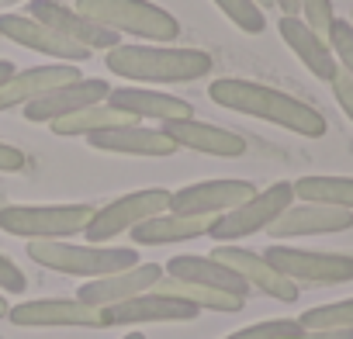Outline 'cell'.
<instances>
[{
  "mask_svg": "<svg viewBox=\"0 0 353 339\" xmlns=\"http://www.w3.org/2000/svg\"><path fill=\"white\" fill-rule=\"evenodd\" d=\"M80 80V66L73 63H49V66H28V70H14V76H8L0 83V111H11V107H25L35 97Z\"/></svg>",
  "mask_w": 353,
  "mask_h": 339,
  "instance_id": "ffe728a7",
  "label": "cell"
},
{
  "mask_svg": "<svg viewBox=\"0 0 353 339\" xmlns=\"http://www.w3.org/2000/svg\"><path fill=\"white\" fill-rule=\"evenodd\" d=\"M212 4L246 35H260L267 28V18H263V11L253 4V0H212Z\"/></svg>",
  "mask_w": 353,
  "mask_h": 339,
  "instance_id": "f1b7e54d",
  "label": "cell"
},
{
  "mask_svg": "<svg viewBox=\"0 0 353 339\" xmlns=\"http://www.w3.org/2000/svg\"><path fill=\"white\" fill-rule=\"evenodd\" d=\"M135 118H128L125 111L111 107V104H90L83 111H73L66 118H56L49 121L52 135H63V138H73V135H94V132H108V128H121V125H132Z\"/></svg>",
  "mask_w": 353,
  "mask_h": 339,
  "instance_id": "484cf974",
  "label": "cell"
},
{
  "mask_svg": "<svg viewBox=\"0 0 353 339\" xmlns=\"http://www.w3.org/2000/svg\"><path fill=\"white\" fill-rule=\"evenodd\" d=\"M14 70H18V66H14L11 59H0V83H4L8 76H14Z\"/></svg>",
  "mask_w": 353,
  "mask_h": 339,
  "instance_id": "74e56055",
  "label": "cell"
},
{
  "mask_svg": "<svg viewBox=\"0 0 353 339\" xmlns=\"http://www.w3.org/2000/svg\"><path fill=\"white\" fill-rule=\"evenodd\" d=\"M212 256L222 260L225 267H232L250 287H256L260 294H267V298H274V301L291 305V301H298V294H301V287H298L294 280H288L284 274H277V270L263 260V253L243 249V246H236V243H219Z\"/></svg>",
  "mask_w": 353,
  "mask_h": 339,
  "instance_id": "5bb4252c",
  "label": "cell"
},
{
  "mask_svg": "<svg viewBox=\"0 0 353 339\" xmlns=\"http://www.w3.org/2000/svg\"><path fill=\"white\" fill-rule=\"evenodd\" d=\"M0 35L11 39L14 45L21 49H32V52H42L49 56L52 63H87L90 59V49L63 39L59 32H52L49 25L28 18V14H0Z\"/></svg>",
  "mask_w": 353,
  "mask_h": 339,
  "instance_id": "7c38bea8",
  "label": "cell"
},
{
  "mask_svg": "<svg viewBox=\"0 0 353 339\" xmlns=\"http://www.w3.org/2000/svg\"><path fill=\"white\" fill-rule=\"evenodd\" d=\"M159 294H170V298H181L188 305H194L198 311H219V315H236L246 308V298H236V294H225V291H215V287H201V284H191V280H176V277H159L156 287Z\"/></svg>",
  "mask_w": 353,
  "mask_h": 339,
  "instance_id": "d4e9b609",
  "label": "cell"
},
{
  "mask_svg": "<svg viewBox=\"0 0 353 339\" xmlns=\"http://www.w3.org/2000/svg\"><path fill=\"white\" fill-rule=\"evenodd\" d=\"M298 18L322 39H329V28H332V0H298Z\"/></svg>",
  "mask_w": 353,
  "mask_h": 339,
  "instance_id": "1f68e13d",
  "label": "cell"
},
{
  "mask_svg": "<svg viewBox=\"0 0 353 339\" xmlns=\"http://www.w3.org/2000/svg\"><path fill=\"white\" fill-rule=\"evenodd\" d=\"M256 187L250 181L239 177H219V181H201V184H188L181 191H170V205L166 212L173 215H205L215 218L236 205H243L246 198H253Z\"/></svg>",
  "mask_w": 353,
  "mask_h": 339,
  "instance_id": "9c48e42d",
  "label": "cell"
},
{
  "mask_svg": "<svg viewBox=\"0 0 353 339\" xmlns=\"http://www.w3.org/2000/svg\"><path fill=\"white\" fill-rule=\"evenodd\" d=\"M291 205H294V187L288 181H277V184L256 191L253 198H246L243 205L215 215L208 225V236L215 243H236V239L267 232L277 222V215H284V208H291Z\"/></svg>",
  "mask_w": 353,
  "mask_h": 339,
  "instance_id": "8992f818",
  "label": "cell"
},
{
  "mask_svg": "<svg viewBox=\"0 0 353 339\" xmlns=\"http://www.w3.org/2000/svg\"><path fill=\"white\" fill-rule=\"evenodd\" d=\"M301 322L298 318H267L256 325H246L239 332H229L225 339H301Z\"/></svg>",
  "mask_w": 353,
  "mask_h": 339,
  "instance_id": "f546056e",
  "label": "cell"
},
{
  "mask_svg": "<svg viewBox=\"0 0 353 339\" xmlns=\"http://www.w3.org/2000/svg\"><path fill=\"white\" fill-rule=\"evenodd\" d=\"M277 32H281V39L288 42V49L301 59V66L312 73V76H319V80H332L336 76V56H332V49H329V42L322 39V35H315L298 14H281V21H277Z\"/></svg>",
  "mask_w": 353,
  "mask_h": 339,
  "instance_id": "603a6c76",
  "label": "cell"
},
{
  "mask_svg": "<svg viewBox=\"0 0 353 339\" xmlns=\"http://www.w3.org/2000/svg\"><path fill=\"white\" fill-rule=\"evenodd\" d=\"M28 18L49 25L52 32H59L63 39H70V42L90 49V52H94V49H104V52H108V49L121 45L114 32H108L104 25L90 21V18L80 14L77 8L59 4V0H32V4H28Z\"/></svg>",
  "mask_w": 353,
  "mask_h": 339,
  "instance_id": "4fadbf2b",
  "label": "cell"
},
{
  "mask_svg": "<svg viewBox=\"0 0 353 339\" xmlns=\"http://www.w3.org/2000/svg\"><path fill=\"white\" fill-rule=\"evenodd\" d=\"M208 225H212V218H205V215L163 212V215H152L142 225H135L128 236L135 246H170V243H188V239L208 236Z\"/></svg>",
  "mask_w": 353,
  "mask_h": 339,
  "instance_id": "cb8c5ba5",
  "label": "cell"
},
{
  "mask_svg": "<svg viewBox=\"0 0 353 339\" xmlns=\"http://www.w3.org/2000/svg\"><path fill=\"white\" fill-rule=\"evenodd\" d=\"M25 166H28L25 149H18L11 142H0V174H21Z\"/></svg>",
  "mask_w": 353,
  "mask_h": 339,
  "instance_id": "e575fe53",
  "label": "cell"
},
{
  "mask_svg": "<svg viewBox=\"0 0 353 339\" xmlns=\"http://www.w3.org/2000/svg\"><path fill=\"white\" fill-rule=\"evenodd\" d=\"M104 66L114 76L135 83H194L215 70L212 52L205 49H181V45H114L104 52Z\"/></svg>",
  "mask_w": 353,
  "mask_h": 339,
  "instance_id": "7a4b0ae2",
  "label": "cell"
},
{
  "mask_svg": "<svg viewBox=\"0 0 353 339\" xmlns=\"http://www.w3.org/2000/svg\"><path fill=\"white\" fill-rule=\"evenodd\" d=\"M253 4H256L260 11H267V8H274V0H253Z\"/></svg>",
  "mask_w": 353,
  "mask_h": 339,
  "instance_id": "ab89813d",
  "label": "cell"
},
{
  "mask_svg": "<svg viewBox=\"0 0 353 339\" xmlns=\"http://www.w3.org/2000/svg\"><path fill=\"white\" fill-rule=\"evenodd\" d=\"M329 49L336 56V66L353 80V25L343 21V18H332V28H329Z\"/></svg>",
  "mask_w": 353,
  "mask_h": 339,
  "instance_id": "4dcf8cb0",
  "label": "cell"
},
{
  "mask_svg": "<svg viewBox=\"0 0 353 339\" xmlns=\"http://www.w3.org/2000/svg\"><path fill=\"white\" fill-rule=\"evenodd\" d=\"M28 260H35L46 270L83 277V280L108 277V274H118V270H128V267L142 263L135 246H94V243L77 246V243H66V239H35V243H28Z\"/></svg>",
  "mask_w": 353,
  "mask_h": 339,
  "instance_id": "3957f363",
  "label": "cell"
},
{
  "mask_svg": "<svg viewBox=\"0 0 353 339\" xmlns=\"http://www.w3.org/2000/svg\"><path fill=\"white\" fill-rule=\"evenodd\" d=\"M121 339H145V336H142V332L135 329V332H128V336H121Z\"/></svg>",
  "mask_w": 353,
  "mask_h": 339,
  "instance_id": "60d3db41",
  "label": "cell"
},
{
  "mask_svg": "<svg viewBox=\"0 0 353 339\" xmlns=\"http://www.w3.org/2000/svg\"><path fill=\"white\" fill-rule=\"evenodd\" d=\"M350 25H353V11H350Z\"/></svg>",
  "mask_w": 353,
  "mask_h": 339,
  "instance_id": "b9f144b4",
  "label": "cell"
},
{
  "mask_svg": "<svg viewBox=\"0 0 353 339\" xmlns=\"http://www.w3.org/2000/svg\"><path fill=\"white\" fill-rule=\"evenodd\" d=\"M176 149H191V152H205V156H219V159H239L246 156V138L232 128L212 125V121H198V118H184V121H166L159 125Z\"/></svg>",
  "mask_w": 353,
  "mask_h": 339,
  "instance_id": "ac0fdd59",
  "label": "cell"
},
{
  "mask_svg": "<svg viewBox=\"0 0 353 339\" xmlns=\"http://www.w3.org/2000/svg\"><path fill=\"white\" fill-rule=\"evenodd\" d=\"M25 287H28L25 270H21L8 253H0V291H8V294H21Z\"/></svg>",
  "mask_w": 353,
  "mask_h": 339,
  "instance_id": "d6a6232c",
  "label": "cell"
},
{
  "mask_svg": "<svg viewBox=\"0 0 353 339\" xmlns=\"http://www.w3.org/2000/svg\"><path fill=\"white\" fill-rule=\"evenodd\" d=\"M329 87H332V97H336V104L343 107V114L353 121V80H350L343 70H336V76L329 80Z\"/></svg>",
  "mask_w": 353,
  "mask_h": 339,
  "instance_id": "836d02e7",
  "label": "cell"
},
{
  "mask_svg": "<svg viewBox=\"0 0 353 339\" xmlns=\"http://www.w3.org/2000/svg\"><path fill=\"white\" fill-rule=\"evenodd\" d=\"M166 205H170L166 187H142V191L121 194V198L108 201L104 208H94V215L83 229V239L94 243V246H108L114 236L132 232L135 225H142L152 215H163Z\"/></svg>",
  "mask_w": 353,
  "mask_h": 339,
  "instance_id": "52a82bcc",
  "label": "cell"
},
{
  "mask_svg": "<svg viewBox=\"0 0 353 339\" xmlns=\"http://www.w3.org/2000/svg\"><path fill=\"white\" fill-rule=\"evenodd\" d=\"M263 260L294 284H350L353 280V256L346 253H315L274 243Z\"/></svg>",
  "mask_w": 353,
  "mask_h": 339,
  "instance_id": "ba28073f",
  "label": "cell"
},
{
  "mask_svg": "<svg viewBox=\"0 0 353 339\" xmlns=\"http://www.w3.org/2000/svg\"><path fill=\"white\" fill-rule=\"evenodd\" d=\"M108 80L101 76H80V80H70L42 97H35L32 104H25V118L28 121H39V125H49L56 118H66L73 111H83L90 104H101L108 97Z\"/></svg>",
  "mask_w": 353,
  "mask_h": 339,
  "instance_id": "e0dca14e",
  "label": "cell"
},
{
  "mask_svg": "<svg viewBox=\"0 0 353 339\" xmlns=\"http://www.w3.org/2000/svg\"><path fill=\"white\" fill-rule=\"evenodd\" d=\"M201 311L181 298H170L159 291H145L135 294L128 301H118L111 308H101V329L111 325H149V322H191Z\"/></svg>",
  "mask_w": 353,
  "mask_h": 339,
  "instance_id": "8fae6325",
  "label": "cell"
},
{
  "mask_svg": "<svg viewBox=\"0 0 353 339\" xmlns=\"http://www.w3.org/2000/svg\"><path fill=\"white\" fill-rule=\"evenodd\" d=\"M8 311H11V301L4 298V291H0V318H8Z\"/></svg>",
  "mask_w": 353,
  "mask_h": 339,
  "instance_id": "f35d334b",
  "label": "cell"
},
{
  "mask_svg": "<svg viewBox=\"0 0 353 339\" xmlns=\"http://www.w3.org/2000/svg\"><path fill=\"white\" fill-rule=\"evenodd\" d=\"M298 322H301V329H353V298L315 305V308L301 311Z\"/></svg>",
  "mask_w": 353,
  "mask_h": 339,
  "instance_id": "83f0119b",
  "label": "cell"
},
{
  "mask_svg": "<svg viewBox=\"0 0 353 339\" xmlns=\"http://www.w3.org/2000/svg\"><path fill=\"white\" fill-rule=\"evenodd\" d=\"M8 318L18 329H101V311L77 298H35L11 305Z\"/></svg>",
  "mask_w": 353,
  "mask_h": 339,
  "instance_id": "30bf717a",
  "label": "cell"
},
{
  "mask_svg": "<svg viewBox=\"0 0 353 339\" xmlns=\"http://www.w3.org/2000/svg\"><path fill=\"white\" fill-rule=\"evenodd\" d=\"M104 104L125 111L128 118L135 121H184V118H194V107L191 101L176 97V94H163V90H152V87H111Z\"/></svg>",
  "mask_w": 353,
  "mask_h": 339,
  "instance_id": "9a60e30c",
  "label": "cell"
},
{
  "mask_svg": "<svg viewBox=\"0 0 353 339\" xmlns=\"http://www.w3.org/2000/svg\"><path fill=\"white\" fill-rule=\"evenodd\" d=\"M346 229H353V212L301 201V205L284 208V215H277V222L267 232L277 243H284V239H298V236H332V232H346Z\"/></svg>",
  "mask_w": 353,
  "mask_h": 339,
  "instance_id": "d6986e66",
  "label": "cell"
},
{
  "mask_svg": "<svg viewBox=\"0 0 353 339\" xmlns=\"http://www.w3.org/2000/svg\"><path fill=\"white\" fill-rule=\"evenodd\" d=\"M208 97L225 107V111H236V114H250V118H260V121H270L277 128H288L301 138H322L329 132V121L319 107L277 90V87H267V83H256V80H243V76H219L208 83Z\"/></svg>",
  "mask_w": 353,
  "mask_h": 339,
  "instance_id": "6da1fadb",
  "label": "cell"
},
{
  "mask_svg": "<svg viewBox=\"0 0 353 339\" xmlns=\"http://www.w3.org/2000/svg\"><path fill=\"white\" fill-rule=\"evenodd\" d=\"M94 205H4L0 232L18 239H70L87 229Z\"/></svg>",
  "mask_w": 353,
  "mask_h": 339,
  "instance_id": "5b68a950",
  "label": "cell"
},
{
  "mask_svg": "<svg viewBox=\"0 0 353 339\" xmlns=\"http://www.w3.org/2000/svg\"><path fill=\"white\" fill-rule=\"evenodd\" d=\"M163 277V267L159 263H135L128 270H118V274H108V277H94L87 280L80 291H77V301L90 305V308H111L118 301H128L135 294H145L156 287V280Z\"/></svg>",
  "mask_w": 353,
  "mask_h": 339,
  "instance_id": "2e32d148",
  "label": "cell"
},
{
  "mask_svg": "<svg viewBox=\"0 0 353 339\" xmlns=\"http://www.w3.org/2000/svg\"><path fill=\"white\" fill-rule=\"evenodd\" d=\"M87 142L101 152H114V156H145V159H166L176 152V142L163 132V128H145L139 121L121 125V128H108V132H94L87 135Z\"/></svg>",
  "mask_w": 353,
  "mask_h": 339,
  "instance_id": "44dd1931",
  "label": "cell"
},
{
  "mask_svg": "<svg viewBox=\"0 0 353 339\" xmlns=\"http://www.w3.org/2000/svg\"><path fill=\"white\" fill-rule=\"evenodd\" d=\"M163 274L166 277H176V280L201 284V287H215V291H225V294H236V298H246L250 294V284L232 267H225L215 256H194V253L173 256V260H166Z\"/></svg>",
  "mask_w": 353,
  "mask_h": 339,
  "instance_id": "7402d4cb",
  "label": "cell"
},
{
  "mask_svg": "<svg viewBox=\"0 0 353 339\" xmlns=\"http://www.w3.org/2000/svg\"><path fill=\"white\" fill-rule=\"evenodd\" d=\"M274 8H281V14H298V0H274Z\"/></svg>",
  "mask_w": 353,
  "mask_h": 339,
  "instance_id": "8d00e7d4",
  "label": "cell"
},
{
  "mask_svg": "<svg viewBox=\"0 0 353 339\" xmlns=\"http://www.w3.org/2000/svg\"><path fill=\"white\" fill-rule=\"evenodd\" d=\"M301 339H353V329H305Z\"/></svg>",
  "mask_w": 353,
  "mask_h": 339,
  "instance_id": "d590c367",
  "label": "cell"
},
{
  "mask_svg": "<svg viewBox=\"0 0 353 339\" xmlns=\"http://www.w3.org/2000/svg\"><path fill=\"white\" fill-rule=\"evenodd\" d=\"M291 187L298 201L353 212V177H298Z\"/></svg>",
  "mask_w": 353,
  "mask_h": 339,
  "instance_id": "4316f807",
  "label": "cell"
},
{
  "mask_svg": "<svg viewBox=\"0 0 353 339\" xmlns=\"http://www.w3.org/2000/svg\"><path fill=\"white\" fill-rule=\"evenodd\" d=\"M77 11L114 35L170 45L181 39V21L152 0H77Z\"/></svg>",
  "mask_w": 353,
  "mask_h": 339,
  "instance_id": "277c9868",
  "label": "cell"
}]
</instances>
